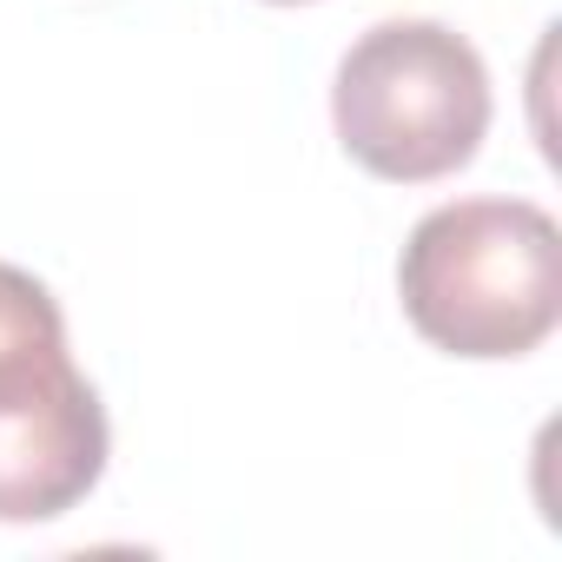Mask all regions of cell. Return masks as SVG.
<instances>
[{
  "mask_svg": "<svg viewBox=\"0 0 562 562\" xmlns=\"http://www.w3.org/2000/svg\"><path fill=\"white\" fill-rule=\"evenodd\" d=\"M397 299L450 358H529L562 318V232L536 199H457L417 218Z\"/></svg>",
  "mask_w": 562,
  "mask_h": 562,
  "instance_id": "6da1fadb",
  "label": "cell"
},
{
  "mask_svg": "<svg viewBox=\"0 0 562 562\" xmlns=\"http://www.w3.org/2000/svg\"><path fill=\"white\" fill-rule=\"evenodd\" d=\"M278 8H299V0H278Z\"/></svg>",
  "mask_w": 562,
  "mask_h": 562,
  "instance_id": "277c9868",
  "label": "cell"
},
{
  "mask_svg": "<svg viewBox=\"0 0 562 562\" xmlns=\"http://www.w3.org/2000/svg\"><path fill=\"white\" fill-rule=\"evenodd\" d=\"M106 404L34 271L0 265V522H54L106 476Z\"/></svg>",
  "mask_w": 562,
  "mask_h": 562,
  "instance_id": "3957f363",
  "label": "cell"
},
{
  "mask_svg": "<svg viewBox=\"0 0 562 562\" xmlns=\"http://www.w3.org/2000/svg\"><path fill=\"white\" fill-rule=\"evenodd\" d=\"M331 126L371 179H450L490 133V67L443 21H384L338 60Z\"/></svg>",
  "mask_w": 562,
  "mask_h": 562,
  "instance_id": "7a4b0ae2",
  "label": "cell"
}]
</instances>
